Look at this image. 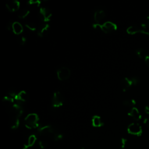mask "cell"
Here are the masks:
<instances>
[{
	"mask_svg": "<svg viewBox=\"0 0 149 149\" xmlns=\"http://www.w3.org/2000/svg\"><path fill=\"white\" fill-rule=\"evenodd\" d=\"M126 31L128 34H135L137 33H141L147 36H149V32L146 30L141 26L132 25L127 29Z\"/></svg>",
	"mask_w": 149,
	"mask_h": 149,
	"instance_id": "ba28073f",
	"label": "cell"
},
{
	"mask_svg": "<svg viewBox=\"0 0 149 149\" xmlns=\"http://www.w3.org/2000/svg\"><path fill=\"white\" fill-rule=\"evenodd\" d=\"M49 28V25L47 23H44L41 25L37 30V34L40 37H44L47 35L48 32Z\"/></svg>",
	"mask_w": 149,
	"mask_h": 149,
	"instance_id": "5bb4252c",
	"label": "cell"
},
{
	"mask_svg": "<svg viewBox=\"0 0 149 149\" xmlns=\"http://www.w3.org/2000/svg\"><path fill=\"white\" fill-rule=\"evenodd\" d=\"M136 55L140 58H145L146 55H147L146 54V52L145 49L143 48H137L136 50Z\"/></svg>",
	"mask_w": 149,
	"mask_h": 149,
	"instance_id": "ac0fdd59",
	"label": "cell"
},
{
	"mask_svg": "<svg viewBox=\"0 0 149 149\" xmlns=\"http://www.w3.org/2000/svg\"><path fill=\"white\" fill-rule=\"evenodd\" d=\"M130 79H131V80L132 81L133 85H136L140 82V79L137 77L133 76V77H130Z\"/></svg>",
	"mask_w": 149,
	"mask_h": 149,
	"instance_id": "d4e9b609",
	"label": "cell"
},
{
	"mask_svg": "<svg viewBox=\"0 0 149 149\" xmlns=\"http://www.w3.org/2000/svg\"><path fill=\"white\" fill-rule=\"evenodd\" d=\"M28 95L24 91H21L17 94V100L19 101H26L27 100Z\"/></svg>",
	"mask_w": 149,
	"mask_h": 149,
	"instance_id": "e0dca14e",
	"label": "cell"
},
{
	"mask_svg": "<svg viewBox=\"0 0 149 149\" xmlns=\"http://www.w3.org/2000/svg\"><path fill=\"white\" fill-rule=\"evenodd\" d=\"M28 3L30 5H35V6H38L40 5V3H41V1H38V0H36V1H34V0H31L30 1L28 2Z\"/></svg>",
	"mask_w": 149,
	"mask_h": 149,
	"instance_id": "4316f807",
	"label": "cell"
},
{
	"mask_svg": "<svg viewBox=\"0 0 149 149\" xmlns=\"http://www.w3.org/2000/svg\"><path fill=\"white\" fill-rule=\"evenodd\" d=\"M38 121L39 118L38 115L35 113H31L24 118V125L27 129H35L38 127Z\"/></svg>",
	"mask_w": 149,
	"mask_h": 149,
	"instance_id": "3957f363",
	"label": "cell"
},
{
	"mask_svg": "<svg viewBox=\"0 0 149 149\" xmlns=\"http://www.w3.org/2000/svg\"><path fill=\"white\" fill-rule=\"evenodd\" d=\"M23 112V109L18 103L8 107V115L9 125L12 129H16L19 125V119Z\"/></svg>",
	"mask_w": 149,
	"mask_h": 149,
	"instance_id": "6da1fadb",
	"label": "cell"
},
{
	"mask_svg": "<svg viewBox=\"0 0 149 149\" xmlns=\"http://www.w3.org/2000/svg\"><path fill=\"white\" fill-rule=\"evenodd\" d=\"M52 16L51 11L46 7H41L39 10V17L40 19L44 22H47L50 20Z\"/></svg>",
	"mask_w": 149,
	"mask_h": 149,
	"instance_id": "9c48e42d",
	"label": "cell"
},
{
	"mask_svg": "<svg viewBox=\"0 0 149 149\" xmlns=\"http://www.w3.org/2000/svg\"><path fill=\"white\" fill-rule=\"evenodd\" d=\"M81 149H85V148H84V147H82V148H81Z\"/></svg>",
	"mask_w": 149,
	"mask_h": 149,
	"instance_id": "836d02e7",
	"label": "cell"
},
{
	"mask_svg": "<svg viewBox=\"0 0 149 149\" xmlns=\"http://www.w3.org/2000/svg\"><path fill=\"white\" fill-rule=\"evenodd\" d=\"M91 123H92V125L94 127H100L104 125V123L101 117L98 115H94L93 116L91 119Z\"/></svg>",
	"mask_w": 149,
	"mask_h": 149,
	"instance_id": "2e32d148",
	"label": "cell"
},
{
	"mask_svg": "<svg viewBox=\"0 0 149 149\" xmlns=\"http://www.w3.org/2000/svg\"><path fill=\"white\" fill-rule=\"evenodd\" d=\"M133 85L132 81L130 78L125 77L120 81V86L123 91H127Z\"/></svg>",
	"mask_w": 149,
	"mask_h": 149,
	"instance_id": "4fadbf2b",
	"label": "cell"
},
{
	"mask_svg": "<svg viewBox=\"0 0 149 149\" xmlns=\"http://www.w3.org/2000/svg\"><path fill=\"white\" fill-rule=\"evenodd\" d=\"M6 7L11 12L17 11L20 8V2L16 0L8 1L6 3Z\"/></svg>",
	"mask_w": 149,
	"mask_h": 149,
	"instance_id": "30bf717a",
	"label": "cell"
},
{
	"mask_svg": "<svg viewBox=\"0 0 149 149\" xmlns=\"http://www.w3.org/2000/svg\"><path fill=\"white\" fill-rule=\"evenodd\" d=\"M64 102V97L62 94L59 91H56L54 93L52 98V105L54 108H59L61 107Z\"/></svg>",
	"mask_w": 149,
	"mask_h": 149,
	"instance_id": "8992f818",
	"label": "cell"
},
{
	"mask_svg": "<svg viewBox=\"0 0 149 149\" xmlns=\"http://www.w3.org/2000/svg\"><path fill=\"white\" fill-rule=\"evenodd\" d=\"M140 26L144 29L149 27V16H148L141 23Z\"/></svg>",
	"mask_w": 149,
	"mask_h": 149,
	"instance_id": "7402d4cb",
	"label": "cell"
},
{
	"mask_svg": "<svg viewBox=\"0 0 149 149\" xmlns=\"http://www.w3.org/2000/svg\"><path fill=\"white\" fill-rule=\"evenodd\" d=\"M136 101L134 99H127L125 100L123 102V104L126 106V107H134V106L136 105Z\"/></svg>",
	"mask_w": 149,
	"mask_h": 149,
	"instance_id": "44dd1931",
	"label": "cell"
},
{
	"mask_svg": "<svg viewBox=\"0 0 149 149\" xmlns=\"http://www.w3.org/2000/svg\"><path fill=\"white\" fill-rule=\"evenodd\" d=\"M36 140H37V137L36 136V135L34 134H31L30 135L29 138H28V140H27V143L26 144L29 147L33 146L36 141Z\"/></svg>",
	"mask_w": 149,
	"mask_h": 149,
	"instance_id": "ffe728a7",
	"label": "cell"
},
{
	"mask_svg": "<svg viewBox=\"0 0 149 149\" xmlns=\"http://www.w3.org/2000/svg\"><path fill=\"white\" fill-rule=\"evenodd\" d=\"M144 111H145V112H146V113L149 114V104L147 105H146V106L145 107V108H144Z\"/></svg>",
	"mask_w": 149,
	"mask_h": 149,
	"instance_id": "4dcf8cb0",
	"label": "cell"
},
{
	"mask_svg": "<svg viewBox=\"0 0 149 149\" xmlns=\"http://www.w3.org/2000/svg\"><path fill=\"white\" fill-rule=\"evenodd\" d=\"M144 60H145L146 63L147 65H149V55L147 54V55H146V56L145 58H144Z\"/></svg>",
	"mask_w": 149,
	"mask_h": 149,
	"instance_id": "1f68e13d",
	"label": "cell"
},
{
	"mask_svg": "<svg viewBox=\"0 0 149 149\" xmlns=\"http://www.w3.org/2000/svg\"><path fill=\"white\" fill-rule=\"evenodd\" d=\"M127 132L132 135L139 136L142 134V128L140 124L138 123H130L127 129Z\"/></svg>",
	"mask_w": 149,
	"mask_h": 149,
	"instance_id": "52a82bcc",
	"label": "cell"
},
{
	"mask_svg": "<svg viewBox=\"0 0 149 149\" xmlns=\"http://www.w3.org/2000/svg\"><path fill=\"white\" fill-rule=\"evenodd\" d=\"M143 123L146 126L149 127V117L146 118L143 120Z\"/></svg>",
	"mask_w": 149,
	"mask_h": 149,
	"instance_id": "f1b7e54d",
	"label": "cell"
},
{
	"mask_svg": "<svg viewBox=\"0 0 149 149\" xmlns=\"http://www.w3.org/2000/svg\"><path fill=\"white\" fill-rule=\"evenodd\" d=\"M12 27H13V23L9 22V23H8L7 24L6 28H7L8 30H12Z\"/></svg>",
	"mask_w": 149,
	"mask_h": 149,
	"instance_id": "f546056e",
	"label": "cell"
},
{
	"mask_svg": "<svg viewBox=\"0 0 149 149\" xmlns=\"http://www.w3.org/2000/svg\"><path fill=\"white\" fill-rule=\"evenodd\" d=\"M70 70L66 66L60 67L56 72L57 77L59 80L63 81L68 79L70 76Z\"/></svg>",
	"mask_w": 149,
	"mask_h": 149,
	"instance_id": "5b68a950",
	"label": "cell"
},
{
	"mask_svg": "<svg viewBox=\"0 0 149 149\" xmlns=\"http://www.w3.org/2000/svg\"><path fill=\"white\" fill-rule=\"evenodd\" d=\"M127 114L129 116H130L136 120H139L141 118V115L140 112H139V109L134 107L130 109Z\"/></svg>",
	"mask_w": 149,
	"mask_h": 149,
	"instance_id": "7c38bea8",
	"label": "cell"
},
{
	"mask_svg": "<svg viewBox=\"0 0 149 149\" xmlns=\"http://www.w3.org/2000/svg\"><path fill=\"white\" fill-rule=\"evenodd\" d=\"M18 42L20 45H23L26 42V38L24 36H19L18 38Z\"/></svg>",
	"mask_w": 149,
	"mask_h": 149,
	"instance_id": "cb8c5ba5",
	"label": "cell"
},
{
	"mask_svg": "<svg viewBox=\"0 0 149 149\" xmlns=\"http://www.w3.org/2000/svg\"><path fill=\"white\" fill-rule=\"evenodd\" d=\"M105 12L102 9L97 10L94 14V19L96 24H101L105 17Z\"/></svg>",
	"mask_w": 149,
	"mask_h": 149,
	"instance_id": "8fae6325",
	"label": "cell"
},
{
	"mask_svg": "<svg viewBox=\"0 0 149 149\" xmlns=\"http://www.w3.org/2000/svg\"><path fill=\"white\" fill-rule=\"evenodd\" d=\"M29 148V147L26 144H24V146H23V147L22 149H28Z\"/></svg>",
	"mask_w": 149,
	"mask_h": 149,
	"instance_id": "d6a6232c",
	"label": "cell"
},
{
	"mask_svg": "<svg viewBox=\"0 0 149 149\" xmlns=\"http://www.w3.org/2000/svg\"><path fill=\"white\" fill-rule=\"evenodd\" d=\"M25 26L27 29H29V30H30L31 31H34L37 29L36 25L34 23H32V22H28V23H26Z\"/></svg>",
	"mask_w": 149,
	"mask_h": 149,
	"instance_id": "603a6c76",
	"label": "cell"
},
{
	"mask_svg": "<svg viewBox=\"0 0 149 149\" xmlns=\"http://www.w3.org/2000/svg\"><path fill=\"white\" fill-rule=\"evenodd\" d=\"M38 132L40 135L50 138L55 141L61 140L63 138V135L55 127L51 125H45L39 127Z\"/></svg>",
	"mask_w": 149,
	"mask_h": 149,
	"instance_id": "7a4b0ae2",
	"label": "cell"
},
{
	"mask_svg": "<svg viewBox=\"0 0 149 149\" xmlns=\"http://www.w3.org/2000/svg\"><path fill=\"white\" fill-rule=\"evenodd\" d=\"M38 145L42 149H44L47 147V143L44 141H40L38 143Z\"/></svg>",
	"mask_w": 149,
	"mask_h": 149,
	"instance_id": "83f0119b",
	"label": "cell"
},
{
	"mask_svg": "<svg viewBox=\"0 0 149 149\" xmlns=\"http://www.w3.org/2000/svg\"><path fill=\"white\" fill-rule=\"evenodd\" d=\"M120 147L121 148H124L126 145V143H127V139H125V138H122L120 139Z\"/></svg>",
	"mask_w": 149,
	"mask_h": 149,
	"instance_id": "484cf974",
	"label": "cell"
},
{
	"mask_svg": "<svg viewBox=\"0 0 149 149\" xmlns=\"http://www.w3.org/2000/svg\"><path fill=\"white\" fill-rule=\"evenodd\" d=\"M12 31L15 34L19 35L23 31V26L18 22H15L13 23V27H12Z\"/></svg>",
	"mask_w": 149,
	"mask_h": 149,
	"instance_id": "9a60e30c",
	"label": "cell"
},
{
	"mask_svg": "<svg viewBox=\"0 0 149 149\" xmlns=\"http://www.w3.org/2000/svg\"><path fill=\"white\" fill-rule=\"evenodd\" d=\"M29 13H30V11L29 9L26 8L22 9L19 11L18 17L20 19H24L29 14Z\"/></svg>",
	"mask_w": 149,
	"mask_h": 149,
	"instance_id": "d6986e66",
	"label": "cell"
},
{
	"mask_svg": "<svg viewBox=\"0 0 149 149\" xmlns=\"http://www.w3.org/2000/svg\"><path fill=\"white\" fill-rule=\"evenodd\" d=\"M93 26L96 29H100L101 31H102L105 33H109L115 31L117 29V26L113 22L108 21L103 24H94Z\"/></svg>",
	"mask_w": 149,
	"mask_h": 149,
	"instance_id": "277c9868",
	"label": "cell"
}]
</instances>
